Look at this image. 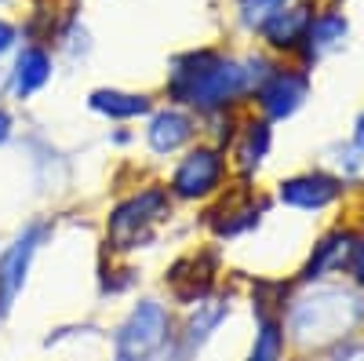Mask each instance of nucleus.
I'll use <instances>...</instances> for the list:
<instances>
[{
    "instance_id": "obj_1",
    "label": "nucleus",
    "mask_w": 364,
    "mask_h": 361,
    "mask_svg": "<svg viewBox=\"0 0 364 361\" xmlns=\"http://www.w3.org/2000/svg\"><path fill=\"white\" fill-rule=\"evenodd\" d=\"M277 58L262 48H230V44H193L168 58L161 80V103H175L197 113L200 120L215 113H245L255 88L266 80Z\"/></svg>"
},
{
    "instance_id": "obj_2",
    "label": "nucleus",
    "mask_w": 364,
    "mask_h": 361,
    "mask_svg": "<svg viewBox=\"0 0 364 361\" xmlns=\"http://www.w3.org/2000/svg\"><path fill=\"white\" fill-rule=\"evenodd\" d=\"M281 318L295 361H321L328 350L364 336V292L346 278L295 285L284 299Z\"/></svg>"
},
{
    "instance_id": "obj_3",
    "label": "nucleus",
    "mask_w": 364,
    "mask_h": 361,
    "mask_svg": "<svg viewBox=\"0 0 364 361\" xmlns=\"http://www.w3.org/2000/svg\"><path fill=\"white\" fill-rule=\"evenodd\" d=\"M178 219V208L161 175L139 172L132 183L117 187L99 216V256L139 259L154 252Z\"/></svg>"
},
{
    "instance_id": "obj_4",
    "label": "nucleus",
    "mask_w": 364,
    "mask_h": 361,
    "mask_svg": "<svg viewBox=\"0 0 364 361\" xmlns=\"http://www.w3.org/2000/svg\"><path fill=\"white\" fill-rule=\"evenodd\" d=\"M178 310L161 292L132 295L106 328V361H164L175 340Z\"/></svg>"
},
{
    "instance_id": "obj_5",
    "label": "nucleus",
    "mask_w": 364,
    "mask_h": 361,
    "mask_svg": "<svg viewBox=\"0 0 364 361\" xmlns=\"http://www.w3.org/2000/svg\"><path fill=\"white\" fill-rule=\"evenodd\" d=\"M273 212L277 208H273V197L262 183H240V179H233V187L226 194H219L193 216V230L204 241H211V245L230 248V245H240V241L255 237L269 223Z\"/></svg>"
},
{
    "instance_id": "obj_6",
    "label": "nucleus",
    "mask_w": 364,
    "mask_h": 361,
    "mask_svg": "<svg viewBox=\"0 0 364 361\" xmlns=\"http://www.w3.org/2000/svg\"><path fill=\"white\" fill-rule=\"evenodd\" d=\"M164 187L175 201V208H190V212H200L204 204H211L219 194H226L233 187V164H230V154L215 142H193L182 157H175L164 172Z\"/></svg>"
},
{
    "instance_id": "obj_7",
    "label": "nucleus",
    "mask_w": 364,
    "mask_h": 361,
    "mask_svg": "<svg viewBox=\"0 0 364 361\" xmlns=\"http://www.w3.org/2000/svg\"><path fill=\"white\" fill-rule=\"evenodd\" d=\"M233 270L226 266V248L211 245V241H193V245L178 248L164 270H161V295L168 299V303L175 310H186L193 303H200V299L215 295L226 281H230Z\"/></svg>"
},
{
    "instance_id": "obj_8",
    "label": "nucleus",
    "mask_w": 364,
    "mask_h": 361,
    "mask_svg": "<svg viewBox=\"0 0 364 361\" xmlns=\"http://www.w3.org/2000/svg\"><path fill=\"white\" fill-rule=\"evenodd\" d=\"M58 234V216L55 212H37L15 226L11 237L0 241V314H11L33 281V270L41 252Z\"/></svg>"
},
{
    "instance_id": "obj_9",
    "label": "nucleus",
    "mask_w": 364,
    "mask_h": 361,
    "mask_svg": "<svg viewBox=\"0 0 364 361\" xmlns=\"http://www.w3.org/2000/svg\"><path fill=\"white\" fill-rule=\"evenodd\" d=\"M269 197L273 208H284L288 216H302V219H324V216L336 219V212H346L353 204V190L324 164H310L281 175L269 187Z\"/></svg>"
},
{
    "instance_id": "obj_10",
    "label": "nucleus",
    "mask_w": 364,
    "mask_h": 361,
    "mask_svg": "<svg viewBox=\"0 0 364 361\" xmlns=\"http://www.w3.org/2000/svg\"><path fill=\"white\" fill-rule=\"evenodd\" d=\"M240 307V278L237 270L230 274V281L215 292L200 299V303L178 310V325H175V340H171V350L164 361H200L204 350L219 340V333L233 321Z\"/></svg>"
},
{
    "instance_id": "obj_11",
    "label": "nucleus",
    "mask_w": 364,
    "mask_h": 361,
    "mask_svg": "<svg viewBox=\"0 0 364 361\" xmlns=\"http://www.w3.org/2000/svg\"><path fill=\"white\" fill-rule=\"evenodd\" d=\"M357 234H360V219L353 212L336 216L328 226H321L314 234V241L302 252L299 266L291 270V281L295 285H317V281H339L346 278V266L357 245Z\"/></svg>"
},
{
    "instance_id": "obj_12",
    "label": "nucleus",
    "mask_w": 364,
    "mask_h": 361,
    "mask_svg": "<svg viewBox=\"0 0 364 361\" xmlns=\"http://www.w3.org/2000/svg\"><path fill=\"white\" fill-rule=\"evenodd\" d=\"M310 99H314V73L295 58H277L266 80L255 88L248 110H255L273 128H281L306 110Z\"/></svg>"
},
{
    "instance_id": "obj_13",
    "label": "nucleus",
    "mask_w": 364,
    "mask_h": 361,
    "mask_svg": "<svg viewBox=\"0 0 364 361\" xmlns=\"http://www.w3.org/2000/svg\"><path fill=\"white\" fill-rule=\"evenodd\" d=\"M200 139H204L200 117L175 103H157L154 113L139 125V142L146 150V161L154 168H168L175 157H182Z\"/></svg>"
},
{
    "instance_id": "obj_14",
    "label": "nucleus",
    "mask_w": 364,
    "mask_h": 361,
    "mask_svg": "<svg viewBox=\"0 0 364 361\" xmlns=\"http://www.w3.org/2000/svg\"><path fill=\"white\" fill-rule=\"evenodd\" d=\"M8 103L11 106H29L41 99L58 77V55L51 44L41 41H22L18 51L8 58Z\"/></svg>"
},
{
    "instance_id": "obj_15",
    "label": "nucleus",
    "mask_w": 364,
    "mask_h": 361,
    "mask_svg": "<svg viewBox=\"0 0 364 361\" xmlns=\"http://www.w3.org/2000/svg\"><path fill=\"white\" fill-rule=\"evenodd\" d=\"M273 150H277V128L262 120L255 110L240 113L237 135L230 142V164H233V179L240 183H262V175L273 161Z\"/></svg>"
},
{
    "instance_id": "obj_16",
    "label": "nucleus",
    "mask_w": 364,
    "mask_h": 361,
    "mask_svg": "<svg viewBox=\"0 0 364 361\" xmlns=\"http://www.w3.org/2000/svg\"><path fill=\"white\" fill-rule=\"evenodd\" d=\"M353 37V19L343 4H331V0H321L310 26H306V37H302V48L295 55V63H302L310 73L317 66H324L328 58H336L339 51H346Z\"/></svg>"
},
{
    "instance_id": "obj_17",
    "label": "nucleus",
    "mask_w": 364,
    "mask_h": 361,
    "mask_svg": "<svg viewBox=\"0 0 364 361\" xmlns=\"http://www.w3.org/2000/svg\"><path fill=\"white\" fill-rule=\"evenodd\" d=\"M321 0H291V4H284L281 11H273L259 29L252 44L262 48L266 55L273 58H295L299 48H302V37H306V26L314 19Z\"/></svg>"
},
{
    "instance_id": "obj_18",
    "label": "nucleus",
    "mask_w": 364,
    "mask_h": 361,
    "mask_svg": "<svg viewBox=\"0 0 364 361\" xmlns=\"http://www.w3.org/2000/svg\"><path fill=\"white\" fill-rule=\"evenodd\" d=\"M157 92H135V88H117V84H99L84 95V106L91 117L102 125H142L157 106Z\"/></svg>"
},
{
    "instance_id": "obj_19",
    "label": "nucleus",
    "mask_w": 364,
    "mask_h": 361,
    "mask_svg": "<svg viewBox=\"0 0 364 361\" xmlns=\"http://www.w3.org/2000/svg\"><path fill=\"white\" fill-rule=\"evenodd\" d=\"M18 150L26 154V168L29 175H33V187L41 194H51L58 187H70V179H73V164L70 157L58 150L48 135L41 132H18Z\"/></svg>"
},
{
    "instance_id": "obj_20",
    "label": "nucleus",
    "mask_w": 364,
    "mask_h": 361,
    "mask_svg": "<svg viewBox=\"0 0 364 361\" xmlns=\"http://www.w3.org/2000/svg\"><path fill=\"white\" fill-rule=\"evenodd\" d=\"M240 361H295L291 340L281 310H255L252 314V336Z\"/></svg>"
},
{
    "instance_id": "obj_21",
    "label": "nucleus",
    "mask_w": 364,
    "mask_h": 361,
    "mask_svg": "<svg viewBox=\"0 0 364 361\" xmlns=\"http://www.w3.org/2000/svg\"><path fill=\"white\" fill-rule=\"evenodd\" d=\"M142 292V266L135 259H113L99 256L95 263V295L102 303H128Z\"/></svg>"
},
{
    "instance_id": "obj_22",
    "label": "nucleus",
    "mask_w": 364,
    "mask_h": 361,
    "mask_svg": "<svg viewBox=\"0 0 364 361\" xmlns=\"http://www.w3.org/2000/svg\"><path fill=\"white\" fill-rule=\"evenodd\" d=\"M317 164H324L331 175H339L350 190L364 187V154H360L350 139L328 142V146L321 150V161H317Z\"/></svg>"
},
{
    "instance_id": "obj_23",
    "label": "nucleus",
    "mask_w": 364,
    "mask_h": 361,
    "mask_svg": "<svg viewBox=\"0 0 364 361\" xmlns=\"http://www.w3.org/2000/svg\"><path fill=\"white\" fill-rule=\"evenodd\" d=\"M284 4H291V0H240V4H233V29L252 41L255 29H259L273 11H281Z\"/></svg>"
},
{
    "instance_id": "obj_24",
    "label": "nucleus",
    "mask_w": 364,
    "mask_h": 361,
    "mask_svg": "<svg viewBox=\"0 0 364 361\" xmlns=\"http://www.w3.org/2000/svg\"><path fill=\"white\" fill-rule=\"evenodd\" d=\"M200 125H204V139H208V142L230 150V142H233V135H237V125H240V113H215V117L200 120Z\"/></svg>"
},
{
    "instance_id": "obj_25",
    "label": "nucleus",
    "mask_w": 364,
    "mask_h": 361,
    "mask_svg": "<svg viewBox=\"0 0 364 361\" xmlns=\"http://www.w3.org/2000/svg\"><path fill=\"white\" fill-rule=\"evenodd\" d=\"M18 44H22V26H18V19L8 15V11H0V66H8V58L18 51Z\"/></svg>"
},
{
    "instance_id": "obj_26",
    "label": "nucleus",
    "mask_w": 364,
    "mask_h": 361,
    "mask_svg": "<svg viewBox=\"0 0 364 361\" xmlns=\"http://www.w3.org/2000/svg\"><path fill=\"white\" fill-rule=\"evenodd\" d=\"M18 113H15V106L11 103H0V154H4L8 146H15L18 142Z\"/></svg>"
},
{
    "instance_id": "obj_27",
    "label": "nucleus",
    "mask_w": 364,
    "mask_h": 361,
    "mask_svg": "<svg viewBox=\"0 0 364 361\" xmlns=\"http://www.w3.org/2000/svg\"><path fill=\"white\" fill-rule=\"evenodd\" d=\"M346 281L364 292V219H360V234H357V245H353V256L346 266Z\"/></svg>"
},
{
    "instance_id": "obj_28",
    "label": "nucleus",
    "mask_w": 364,
    "mask_h": 361,
    "mask_svg": "<svg viewBox=\"0 0 364 361\" xmlns=\"http://www.w3.org/2000/svg\"><path fill=\"white\" fill-rule=\"evenodd\" d=\"M106 142H109V150H117V154H128L132 146H139V128L135 125H113L106 132Z\"/></svg>"
},
{
    "instance_id": "obj_29",
    "label": "nucleus",
    "mask_w": 364,
    "mask_h": 361,
    "mask_svg": "<svg viewBox=\"0 0 364 361\" xmlns=\"http://www.w3.org/2000/svg\"><path fill=\"white\" fill-rule=\"evenodd\" d=\"M346 139L364 154V106L357 110V117H353V125H350V135H346Z\"/></svg>"
},
{
    "instance_id": "obj_30",
    "label": "nucleus",
    "mask_w": 364,
    "mask_h": 361,
    "mask_svg": "<svg viewBox=\"0 0 364 361\" xmlns=\"http://www.w3.org/2000/svg\"><path fill=\"white\" fill-rule=\"evenodd\" d=\"M0 103H8V70L0 66Z\"/></svg>"
},
{
    "instance_id": "obj_31",
    "label": "nucleus",
    "mask_w": 364,
    "mask_h": 361,
    "mask_svg": "<svg viewBox=\"0 0 364 361\" xmlns=\"http://www.w3.org/2000/svg\"><path fill=\"white\" fill-rule=\"evenodd\" d=\"M353 201H357V208H360L357 219H364V187H357V190H353Z\"/></svg>"
},
{
    "instance_id": "obj_32",
    "label": "nucleus",
    "mask_w": 364,
    "mask_h": 361,
    "mask_svg": "<svg viewBox=\"0 0 364 361\" xmlns=\"http://www.w3.org/2000/svg\"><path fill=\"white\" fill-rule=\"evenodd\" d=\"M15 4V0H0V11H4V8H11Z\"/></svg>"
},
{
    "instance_id": "obj_33",
    "label": "nucleus",
    "mask_w": 364,
    "mask_h": 361,
    "mask_svg": "<svg viewBox=\"0 0 364 361\" xmlns=\"http://www.w3.org/2000/svg\"><path fill=\"white\" fill-rule=\"evenodd\" d=\"M331 4H343V8H346V4H350V0H331Z\"/></svg>"
},
{
    "instance_id": "obj_34",
    "label": "nucleus",
    "mask_w": 364,
    "mask_h": 361,
    "mask_svg": "<svg viewBox=\"0 0 364 361\" xmlns=\"http://www.w3.org/2000/svg\"><path fill=\"white\" fill-rule=\"evenodd\" d=\"M230 4H240V0H230Z\"/></svg>"
},
{
    "instance_id": "obj_35",
    "label": "nucleus",
    "mask_w": 364,
    "mask_h": 361,
    "mask_svg": "<svg viewBox=\"0 0 364 361\" xmlns=\"http://www.w3.org/2000/svg\"><path fill=\"white\" fill-rule=\"evenodd\" d=\"M0 325H4V314H0Z\"/></svg>"
},
{
    "instance_id": "obj_36",
    "label": "nucleus",
    "mask_w": 364,
    "mask_h": 361,
    "mask_svg": "<svg viewBox=\"0 0 364 361\" xmlns=\"http://www.w3.org/2000/svg\"><path fill=\"white\" fill-rule=\"evenodd\" d=\"M0 241H4V237H0Z\"/></svg>"
}]
</instances>
